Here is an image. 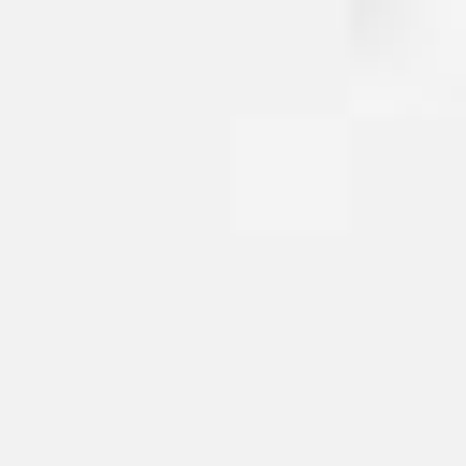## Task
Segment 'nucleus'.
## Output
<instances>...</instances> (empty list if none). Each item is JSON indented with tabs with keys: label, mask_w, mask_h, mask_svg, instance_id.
<instances>
[]
</instances>
